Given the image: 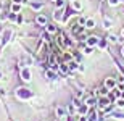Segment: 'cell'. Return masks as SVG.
Instances as JSON below:
<instances>
[{
    "label": "cell",
    "mask_w": 124,
    "mask_h": 121,
    "mask_svg": "<svg viewBox=\"0 0 124 121\" xmlns=\"http://www.w3.org/2000/svg\"><path fill=\"white\" fill-rule=\"evenodd\" d=\"M105 86H106L108 89H115L116 86H118V84H116V81H115V79H111V78H108V79L105 81Z\"/></svg>",
    "instance_id": "6da1fadb"
},
{
    "label": "cell",
    "mask_w": 124,
    "mask_h": 121,
    "mask_svg": "<svg viewBox=\"0 0 124 121\" xmlns=\"http://www.w3.org/2000/svg\"><path fill=\"white\" fill-rule=\"evenodd\" d=\"M108 102H110V98H108V97H103V98H100L98 105H100L101 108H106V107H108Z\"/></svg>",
    "instance_id": "7a4b0ae2"
},
{
    "label": "cell",
    "mask_w": 124,
    "mask_h": 121,
    "mask_svg": "<svg viewBox=\"0 0 124 121\" xmlns=\"http://www.w3.org/2000/svg\"><path fill=\"white\" fill-rule=\"evenodd\" d=\"M21 76H23L24 81H29V79H31V73H29V70H23V71H21Z\"/></svg>",
    "instance_id": "3957f363"
},
{
    "label": "cell",
    "mask_w": 124,
    "mask_h": 121,
    "mask_svg": "<svg viewBox=\"0 0 124 121\" xmlns=\"http://www.w3.org/2000/svg\"><path fill=\"white\" fill-rule=\"evenodd\" d=\"M64 115H66V110H64L63 107H58V108H56V116H60V118H63Z\"/></svg>",
    "instance_id": "277c9868"
},
{
    "label": "cell",
    "mask_w": 124,
    "mask_h": 121,
    "mask_svg": "<svg viewBox=\"0 0 124 121\" xmlns=\"http://www.w3.org/2000/svg\"><path fill=\"white\" fill-rule=\"evenodd\" d=\"M87 44L90 47H93V45H97L98 44V37H89V40H87Z\"/></svg>",
    "instance_id": "5b68a950"
},
{
    "label": "cell",
    "mask_w": 124,
    "mask_h": 121,
    "mask_svg": "<svg viewBox=\"0 0 124 121\" xmlns=\"http://www.w3.org/2000/svg\"><path fill=\"white\" fill-rule=\"evenodd\" d=\"M37 23L44 26V24H47V18L44 16V15H39V16H37Z\"/></svg>",
    "instance_id": "8992f818"
},
{
    "label": "cell",
    "mask_w": 124,
    "mask_h": 121,
    "mask_svg": "<svg viewBox=\"0 0 124 121\" xmlns=\"http://www.w3.org/2000/svg\"><path fill=\"white\" fill-rule=\"evenodd\" d=\"M82 31H84L82 26H74V28H73V34H74V36H79Z\"/></svg>",
    "instance_id": "52a82bcc"
},
{
    "label": "cell",
    "mask_w": 124,
    "mask_h": 121,
    "mask_svg": "<svg viewBox=\"0 0 124 121\" xmlns=\"http://www.w3.org/2000/svg\"><path fill=\"white\" fill-rule=\"evenodd\" d=\"M85 103H87L89 107H93V105L97 103V98H95V97H89V98H87V102H85Z\"/></svg>",
    "instance_id": "ba28073f"
},
{
    "label": "cell",
    "mask_w": 124,
    "mask_h": 121,
    "mask_svg": "<svg viewBox=\"0 0 124 121\" xmlns=\"http://www.w3.org/2000/svg\"><path fill=\"white\" fill-rule=\"evenodd\" d=\"M93 26H95V23H93V19H87V21H85V28L92 29Z\"/></svg>",
    "instance_id": "9c48e42d"
},
{
    "label": "cell",
    "mask_w": 124,
    "mask_h": 121,
    "mask_svg": "<svg viewBox=\"0 0 124 121\" xmlns=\"http://www.w3.org/2000/svg\"><path fill=\"white\" fill-rule=\"evenodd\" d=\"M19 10H21V5L19 3H15L13 7H11V11H13V13H18Z\"/></svg>",
    "instance_id": "30bf717a"
},
{
    "label": "cell",
    "mask_w": 124,
    "mask_h": 121,
    "mask_svg": "<svg viewBox=\"0 0 124 121\" xmlns=\"http://www.w3.org/2000/svg\"><path fill=\"white\" fill-rule=\"evenodd\" d=\"M47 31L50 34H53V32H56V28L55 26H52V24H47Z\"/></svg>",
    "instance_id": "8fae6325"
},
{
    "label": "cell",
    "mask_w": 124,
    "mask_h": 121,
    "mask_svg": "<svg viewBox=\"0 0 124 121\" xmlns=\"http://www.w3.org/2000/svg\"><path fill=\"white\" fill-rule=\"evenodd\" d=\"M89 121H97V113L95 112H90V115H89Z\"/></svg>",
    "instance_id": "7c38bea8"
},
{
    "label": "cell",
    "mask_w": 124,
    "mask_h": 121,
    "mask_svg": "<svg viewBox=\"0 0 124 121\" xmlns=\"http://www.w3.org/2000/svg\"><path fill=\"white\" fill-rule=\"evenodd\" d=\"M73 7H74V10H81V8H82V5L79 3L78 0H74V2H73Z\"/></svg>",
    "instance_id": "4fadbf2b"
},
{
    "label": "cell",
    "mask_w": 124,
    "mask_h": 121,
    "mask_svg": "<svg viewBox=\"0 0 124 121\" xmlns=\"http://www.w3.org/2000/svg\"><path fill=\"white\" fill-rule=\"evenodd\" d=\"M116 105L119 108H124V98H118V100H116Z\"/></svg>",
    "instance_id": "5bb4252c"
},
{
    "label": "cell",
    "mask_w": 124,
    "mask_h": 121,
    "mask_svg": "<svg viewBox=\"0 0 124 121\" xmlns=\"http://www.w3.org/2000/svg\"><path fill=\"white\" fill-rule=\"evenodd\" d=\"M68 66H69V70H76V68H78V63H76V61H69Z\"/></svg>",
    "instance_id": "9a60e30c"
},
{
    "label": "cell",
    "mask_w": 124,
    "mask_h": 121,
    "mask_svg": "<svg viewBox=\"0 0 124 121\" xmlns=\"http://www.w3.org/2000/svg\"><path fill=\"white\" fill-rule=\"evenodd\" d=\"M60 70L63 71V73H68V70H69V66H66V63H63V65L60 66Z\"/></svg>",
    "instance_id": "2e32d148"
},
{
    "label": "cell",
    "mask_w": 124,
    "mask_h": 121,
    "mask_svg": "<svg viewBox=\"0 0 124 121\" xmlns=\"http://www.w3.org/2000/svg\"><path fill=\"white\" fill-rule=\"evenodd\" d=\"M115 118L116 120H124V113H119V112L115 113Z\"/></svg>",
    "instance_id": "e0dca14e"
},
{
    "label": "cell",
    "mask_w": 124,
    "mask_h": 121,
    "mask_svg": "<svg viewBox=\"0 0 124 121\" xmlns=\"http://www.w3.org/2000/svg\"><path fill=\"white\" fill-rule=\"evenodd\" d=\"M31 7H32L34 10H40V8H42V3H31Z\"/></svg>",
    "instance_id": "ac0fdd59"
},
{
    "label": "cell",
    "mask_w": 124,
    "mask_h": 121,
    "mask_svg": "<svg viewBox=\"0 0 124 121\" xmlns=\"http://www.w3.org/2000/svg\"><path fill=\"white\" fill-rule=\"evenodd\" d=\"M108 40L115 44V42H118V37H116V36H110V37H108Z\"/></svg>",
    "instance_id": "d6986e66"
},
{
    "label": "cell",
    "mask_w": 124,
    "mask_h": 121,
    "mask_svg": "<svg viewBox=\"0 0 124 121\" xmlns=\"http://www.w3.org/2000/svg\"><path fill=\"white\" fill-rule=\"evenodd\" d=\"M63 0H56V7H58V8H61V7H63Z\"/></svg>",
    "instance_id": "ffe728a7"
},
{
    "label": "cell",
    "mask_w": 124,
    "mask_h": 121,
    "mask_svg": "<svg viewBox=\"0 0 124 121\" xmlns=\"http://www.w3.org/2000/svg\"><path fill=\"white\" fill-rule=\"evenodd\" d=\"M10 19H11V21H15V19H18V18H16V15H15V13H11V15H10Z\"/></svg>",
    "instance_id": "44dd1931"
},
{
    "label": "cell",
    "mask_w": 124,
    "mask_h": 121,
    "mask_svg": "<svg viewBox=\"0 0 124 121\" xmlns=\"http://www.w3.org/2000/svg\"><path fill=\"white\" fill-rule=\"evenodd\" d=\"M111 26V21H108V19H105V28H110Z\"/></svg>",
    "instance_id": "7402d4cb"
},
{
    "label": "cell",
    "mask_w": 124,
    "mask_h": 121,
    "mask_svg": "<svg viewBox=\"0 0 124 121\" xmlns=\"http://www.w3.org/2000/svg\"><path fill=\"white\" fill-rule=\"evenodd\" d=\"M118 2L119 0H110V5H118Z\"/></svg>",
    "instance_id": "603a6c76"
},
{
    "label": "cell",
    "mask_w": 124,
    "mask_h": 121,
    "mask_svg": "<svg viewBox=\"0 0 124 121\" xmlns=\"http://www.w3.org/2000/svg\"><path fill=\"white\" fill-rule=\"evenodd\" d=\"M13 2H15V3H19V5L24 3V0H13Z\"/></svg>",
    "instance_id": "cb8c5ba5"
},
{
    "label": "cell",
    "mask_w": 124,
    "mask_h": 121,
    "mask_svg": "<svg viewBox=\"0 0 124 121\" xmlns=\"http://www.w3.org/2000/svg\"><path fill=\"white\" fill-rule=\"evenodd\" d=\"M123 55H124V47H123Z\"/></svg>",
    "instance_id": "d4e9b609"
},
{
    "label": "cell",
    "mask_w": 124,
    "mask_h": 121,
    "mask_svg": "<svg viewBox=\"0 0 124 121\" xmlns=\"http://www.w3.org/2000/svg\"><path fill=\"white\" fill-rule=\"evenodd\" d=\"M123 36H124V29H123Z\"/></svg>",
    "instance_id": "484cf974"
}]
</instances>
